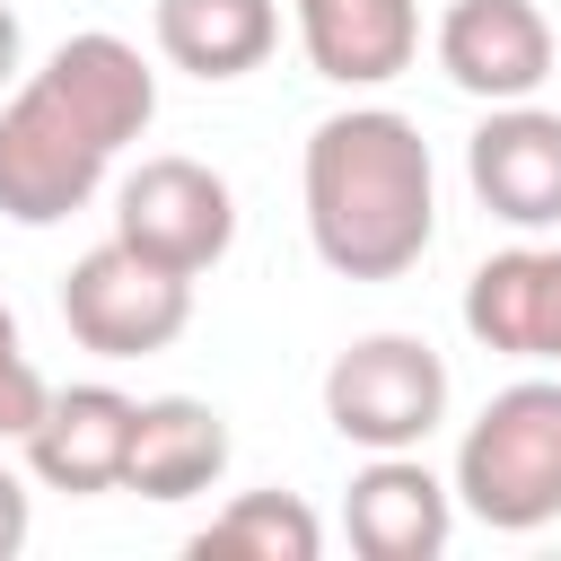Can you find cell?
Masks as SVG:
<instances>
[{
	"label": "cell",
	"instance_id": "obj_1",
	"mask_svg": "<svg viewBox=\"0 0 561 561\" xmlns=\"http://www.w3.org/2000/svg\"><path fill=\"white\" fill-rule=\"evenodd\" d=\"M149 114H158V70L140 61V44L105 26L61 35L0 96V219L61 228L70 210H88L114 158L149 131Z\"/></svg>",
	"mask_w": 561,
	"mask_h": 561
},
{
	"label": "cell",
	"instance_id": "obj_2",
	"mask_svg": "<svg viewBox=\"0 0 561 561\" xmlns=\"http://www.w3.org/2000/svg\"><path fill=\"white\" fill-rule=\"evenodd\" d=\"M307 245L333 280H403L438 237V167L412 114L342 105L307 131L298 158Z\"/></svg>",
	"mask_w": 561,
	"mask_h": 561
},
{
	"label": "cell",
	"instance_id": "obj_3",
	"mask_svg": "<svg viewBox=\"0 0 561 561\" xmlns=\"http://www.w3.org/2000/svg\"><path fill=\"white\" fill-rule=\"evenodd\" d=\"M456 508L491 535H535L561 517V377H517L500 386L465 438H456V473H447Z\"/></svg>",
	"mask_w": 561,
	"mask_h": 561
},
{
	"label": "cell",
	"instance_id": "obj_4",
	"mask_svg": "<svg viewBox=\"0 0 561 561\" xmlns=\"http://www.w3.org/2000/svg\"><path fill=\"white\" fill-rule=\"evenodd\" d=\"M324 421L342 447L359 456H394L421 447L447 421V359L421 333H359L351 351H333L324 368Z\"/></svg>",
	"mask_w": 561,
	"mask_h": 561
},
{
	"label": "cell",
	"instance_id": "obj_5",
	"mask_svg": "<svg viewBox=\"0 0 561 561\" xmlns=\"http://www.w3.org/2000/svg\"><path fill=\"white\" fill-rule=\"evenodd\" d=\"M61 324H70V342L96 351V359H149V351L184 342V324H193V280L167 272V263H149V254H131L123 237H105V245H88V254L61 272Z\"/></svg>",
	"mask_w": 561,
	"mask_h": 561
},
{
	"label": "cell",
	"instance_id": "obj_6",
	"mask_svg": "<svg viewBox=\"0 0 561 561\" xmlns=\"http://www.w3.org/2000/svg\"><path fill=\"white\" fill-rule=\"evenodd\" d=\"M114 237H123L131 254L202 280V272H219L228 245H237V193H228L219 167H202V158H184V149L140 158V167L114 184Z\"/></svg>",
	"mask_w": 561,
	"mask_h": 561
},
{
	"label": "cell",
	"instance_id": "obj_7",
	"mask_svg": "<svg viewBox=\"0 0 561 561\" xmlns=\"http://www.w3.org/2000/svg\"><path fill=\"white\" fill-rule=\"evenodd\" d=\"M465 184L491 219L543 237L561 228V114L517 96V105H491L465 140Z\"/></svg>",
	"mask_w": 561,
	"mask_h": 561
},
{
	"label": "cell",
	"instance_id": "obj_8",
	"mask_svg": "<svg viewBox=\"0 0 561 561\" xmlns=\"http://www.w3.org/2000/svg\"><path fill=\"white\" fill-rule=\"evenodd\" d=\"M430 44H438V70H447L465 96H482V105L535 96V88L552 79V61H561L552 18H543L535 0H447V18H438Z\"/></svg>",
	"mask_w": 561,
	"mask_h": 561
},
{
	"label": "cell",
	"instance_id": "obj_9",
	"mask_svg": "<svg viewBox=\"0 0 561 561\" xmlns=\"http://www.w3.org/2000/svg\"><path fill=\"white\" fill-rule=\"evenodd\" d=\"M342 535L359 561H438L456 535V491L421 465V447L368 456L342 491Z\"/></svg>",
	"mask_w": 561,
	"mask_h": 561
},
{
	"label": "cell",
	"instance_id": "obj_10",
	"mask_svg": "<svg viewBox=\"0 0 561 561\" xmlns=\"http://www.w3.org/2000/svg\"><path fill=\"white\" fill-rule=\"evenodd\" d=\"M26 447V473L44 491H70V500H96V491H123V447H131V394L123 386H53L35 430L18 438Z\"/></svg>",
	"mask_w": 561,
	"mask_h": 561
},
{
	"label": "cell",
	"instance_id": "obj_11",
	"mask_svg": "<svg viewBox=\"0 0 561 561\" xmlns=\"http://www.w3.org/2000/svg\"><path fill=\"white\" fill-rule=\"evenodd\" d=\"M465 333L500 359L561 368V245H508L465 280Z\"/></svg>",
	"mask_w": 561,
	"mask_h": 561
},
{
	"label": "cell",
	"instance_id": "obj_12",
	"mask_svg": "<svg viewBox=\"0 0 561 561\" xmlns=\"http://www.w3.org/2000/svg\"><path fill=\"white\" fill-rule=\"evenodd\" d=\"M298 53L333 88H386L421 53V0H289Z\"/></svg>",
	"mask_w": 561,
	"mask_h": 561
},
{
	"label": "cell",
	"instance_id": "obj_13",
	"mask_svg": "<svg viewBox=\"0 0 561 561\" xmlns=\"http://www.w3.org/2000/svg\"><path fill=\"white\" fill-rule=\"evenodd\" d=\"M228 473V421L202 394H149L131 403V447H123V491L140 500H202Z\"/></svg>",
	"mask_w": 561,
	"mask_h": 561
},
{
	"label": "cell",
	"instance_id": "obj_14",
	"mask_svg": "<svg viewBox=\"0 0 561 561\" xmlns=\"http://www.w3.org/2000/svg\"><path fill=\"white\" fill-rule=\"evenodd\" d=\"M149 35H158V61L184 70V79H245L272 61L280 44V0H158L149 9Z\"/></svg>",
	"mask_w": 561,
	"mask_h": 561
},
{
	"label": "cell",
	"instance_id": "obj_15",
	"mask_svg": "<svg viewBox=\"0 0 561 561\" xmlns=\"http://www.w3.org/2000/svg\"><path fill=\"white\" fill-rule=\"evenodd\" d=\"M193 561H316L324 552V526L298 491H237L193 543Z\"/></svg>",
	"mask_w": 561,
	"mask_h": 561
},
{
	"label": "cell",
	"instance_id": "obj_16",
	"mask_svg": "<svg viewBox=\"0 0 561 561\" xmlns=\"http://www.w3.org/2000/svg\"><path fill=\"white\" fill-rule=\"evenodd\" d=\"M44 368L26 359V342H18V316H9V298H0V447H18L26 430H35V412H44Z\"/></svg>",
	"mask_w": 561,
	"mask_h": 561
},
{
	"label": "cell",
	"instance_id": "obj_17",
	"mask_svg": "<svg viewBox=\"0 0 561 561\" xmlns=\"http://www.w3.org/2000/svg\"><path fill=\"white\" fill-rule=\"evenodd\" d=\"M26 535H35V500H26V473H9V465H0V561H18V552H26Z\"/></svg>",
	"mask_w": 561,
	"mask_h": 561
},
{
	"label": "cell",
	"instance_id": "obj_18",
	"mask_svg": "<svg viewBox=\"0 0 561 561\" xmlns=\"http://www.w3.org/2000/svg\"><path fill=\"white\" fill-rule=\"evenodd\" d=\"M18 61H26V35H18V9L0 0V96L18 88Z\"/></svg>",
	"mask_w": 561,
	"mask_h": 561
}]
</instances>
